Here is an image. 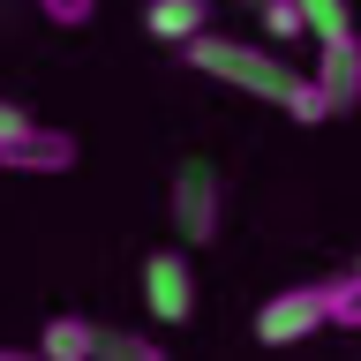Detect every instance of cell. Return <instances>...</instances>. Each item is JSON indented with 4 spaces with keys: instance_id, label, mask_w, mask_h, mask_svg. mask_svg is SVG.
Segmentation results:
<instances>
[{
    "instance_id": "cell-1",
    "label": "cell",
    "mask_w": 361,
    "mask_h": 361,
    "mask_svg": "<svg viewBox=\"0 0 361 361\" xmlns=\"http://www.w3.org/2000/svg\"><path fill=\"white\" fill-rule=\"evenodd\" d=\"M180 53H188V68H196V75H211V83H226V90H248V98H264V106H286L293 90L309 83V68L279 61L271 45H248V38H219V30L188 38Z\"/></svg>"
},
{
    "instance_id": "cell-2",
    "label": "cell",
    "mask_w": 361,
    "mask_h": 361,
    "mask_svg": "<svg viewBox=\"0 0 361 361\" xmlns=\"http://www.w3.org/2000/svg\"><path fill=\"white\" fill-rule=\"evenodd\" d=\"M173 233L188 248H203V241H219V226H226V180H219V166L211 158H180L173 166Z\"/></svg>"
},
{
    "instance_id": "cell-3",
    "label": "cell",
    "mask_w": 361,
    "mask_h": 361,
    "mask_svg": "<svg viewBox=\"0 0 361 361\" xmlns=\"http://www.w3.org/2000/svg\"><path fill=\"white\" fill-rule=\"evenodd\" d=\"M331 324V279H309V286H286L271 293L264 309H256V338L264 346H293V338H309Z\"/></svg>"
},
{
    "instance_id": "cell-4",
    "label": "cell",
    "mask_w": 361,
    "mask_h": 361,
    "mask_svg": "<svg viewBox=\"0 0 361 361\" xmlns=\"http://www.w3.org/2000/svg\"><path fill=\"white\" fill-rule=\"evenodd\" d=\"M143 316L166 324V331H180L196 316V271H188L180 248H151L143 256Z\"/></svg>"
},
{
    "instance_id": "cell-5",
    "label": "cell",
    "mask_w": 361,
    "mask_h": 361,
    "mask_svg": "<svg viewBox=\"0 0 361 361\" xmlns=\"http://www.w3.org/2000/svg\"><path fill=\"white\" fill-rule=\"evenodd\" d=\"M68 166H75V135L45 128V121H30L0 143V173H68Z\"/></svg>"
},
{
    "instance_id": "cell-6",
    "label": "cell",
    "mask_w": 361,
    "mask_h": 361,
    "mask_svg": "<svg viewBox=\"0 0 361 361\" xmlns=\"http://www.w3.org/2000/svg\"><path fill=\"white\" fill-rule=\"evenodd\" d=\"M316 83L331 90V106H361V38H316Z\"/></svg>"
},
{
    "instance_id": "cell-7",
    "label": "cell",
    "mask_w": 361,
    "mask_h": 361,
    "mask_svg": "<svg viewBox=\"0 0 361 361\" xmlns=\"http://www.w3.org/2000/svg\"><path fill=\"white\" fill-rule=\"evenodd\" d=\"M143 30H151L158 45H188L211 30V0H151L143 8Z\"/></svg>"
},
{
    "instance_id": "cell-8",
    "label": "cell",
    "mask_w": 361,
    "mask_h": 361,
    "mask_svg": "<svg viewBox=\"0 0 361 361\" xmlns=\"http://www.w3.org/2000/svg\"><path fill=\"white\" fill-rule=\"evenodd\" d=\"M38 354H53V361H98L106 354V331L90 324V316H53L38 331Z\"/></svg>"
},
{
    "instance_id": "cell-9",
    "label": "cell",
    "mask_w": 361,
    "mask_h": 361,
    "mask_svg": "<svg viewBox=\"0 0 361 361\" xmlns=\"http://www.w3.org/2000/svg\"><path fill=\"white\" fill-rule=\"evenodd\" d=\"M301 16H309L316 38H346L354 30V0H301Z\"/></svg>"
},
{
    "instance_id": "cell-10",
    "label": "cell",
    "mask_w": 361,
    "mask_h": 361,
    "mask_svg": "<svg viewBox=\"0 0 361 361\" xmlns=\"http://www.w3.org/2000/svg\"><path fill=\"white\" fill-rule=\"evenodd\" d=\"M256 23H264V38H301L309 30L301 0H256Z\"/></svg>"
},
{
    "instance_id": "cell-11",
    "label": "cell",
    "mask_w": 361,
    "mask_h": 361,
    "mask_svg": "<svg viewBox=\"0 0 361 361\" xmlns=\"http://www.w3.org/2000/svg\"><path fill=\"white\" fill-rule=\"evenodd\" d=\"M331 324L338 331H361V264L346 279H331Z\"/></svg>"
},
{
    "instance_id": "cell-12",
    "label": "cell",
    "mask_w": 361,
    "mask_h": 361,
    "mask_svg": "<svg viewBox=\"0 0 361 361\" xmlns=\"http://www.w3.org/2000/svg\"><path fill=\"white\" fill-rule=\"evenodd\" d=\"M45 23H61V30H83L90 16H98V0H38Z\"/></svg>"
},
{
    "instance_id": "cell-13",
    "label": "cell",
    "mask_w": 361,
    "mask_h": 361,
    "mask_svg": "<svg viewBox=\"0 0 361 361\" xmlns=\"http://www.w3.org/2000/svg\"><path fill=\"white\" fill-rule=\"evenodd\" d=\"M106 354H128V361H151L158 354V338H135V331H106ZM98 354V361H106Z\"/></svg>"
},
{
    "instance_id": "cell-14",
    "label": "cell",
    "mask_w": 361,
    "mask_h": 361,
    "mask_svg": "<svg viewBox=\"0 0 361 361\" xmlns=\"http://www.w3.org/2000/svg\"><path fill=\"white\" fill-rule=\"evenodd\" d=\"M16 128H30V113H23V106H8V98H0V143H8V135H16Z\"/></svg>"
}]
</instances>
